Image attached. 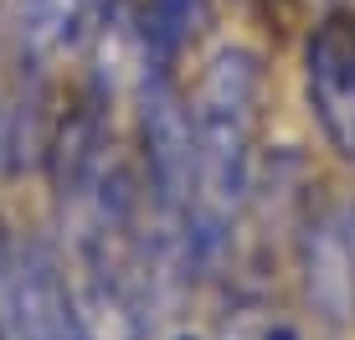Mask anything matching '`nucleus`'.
Segmentation results:
<instances>
[{
    "mask_svg": "<svg viewBox=\"0 0 355 340\" xmlns=\"http://www.w3.org/2000/svg\"><path fill=\"white\" fill-rule=\"evenodd\" d=\"M201 16H206V0H150L144 6V26H139V42H144L139 67L175 72L196 26H201Z\"/></svg>",
    "mask_w": 355,
    "mask_h": 340,
    "instance_id": "nucleus-5",
    "label": "nucleus"
},
{
    "mask_svg": "<svg viewBox=\"0 0 355 340\" xmlns=\"http://www.w3.org/2000/svg\"><path fill=\"white\" fill-rule=\"evenodd\" d=\"M304 93H309V114L324 144L355 165V16L335 10L309 31Z\"/></svg>",
    "mask_w": 355,
    "mask_h": 340,
    "instance_id": "nucleus-3",
    "label": "nucleus"
},
{
    "mask_svg": "<svg viewBox=\"0 0 355 340\" xmlns=\"http://www.w3.org/2000/svg\"><path fill=\"white\" fill-rule=\"evenodd\" d=\"M0 340H78L72 273L52 237L0 222Z\"/></svg>",
    "mask_w": 355,
    "mask_h": 340,
    "instance_id": "nucleus-2",
    "label": "nucleus"
},
{
    "mask_svg": "<svg viewBox=\"0 0 355 340\" xmlns=\"http://www.w3.org/2000/svg\"><path fill=\"white\" fill-rule=\"evenodd\" d=\"M299 273L314 320L345 325L355 314V201H329L304 222Z\"/></svg>",
    "mask_w": 355,
    "mask_h": 340,
    "instance_id": "nucleus-4",
    "label": "nucleus"
},
{
    "mask_svg": "<svg viewBox=\"0 0 355 340\" xmlns=\"http://www.w3.org/2000/svg\"><path fill=\"white\" fill-rule=\"evenodd\" d=\"M258 124H263V57L248 46H222L206 62L191 99V129H196L191 269H206L227 248L232 216L252 186Z\"/></svg>",
    "mask_w": 355,
    "mask_h": 340,
    "instance_id": "nucleus-1",
    "label": "nucleus"
}]
</instances>
